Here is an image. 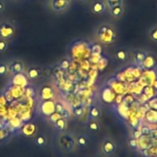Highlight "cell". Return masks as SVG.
<instances>
[{"instance_id":"cell-33","label":"cell","mask_w":157,"mask_h":157,"mask_svg":"<svg viewBox=\"0 0 157 157\" xmlns=\"http://www.w3.org/2000/svg\"><path fill=\"white\" fill-rule=\"evenodd\" d=\"M154 86H155V89H157V79L155 81V83H154Z\"/></svg>"},{"instance_id":"cell-6","label":"cell","mask_w":157,"mask_h":157,"mask_svg":"<svg viewBox=\"0 0 157 157\" xmlns=\"http://www.w3.org/2000/svg\"><path fill=\"white\" fill-rule=\"evenodd\" d=\"M157 64V59L156 57L152 54V53H149L147 52V55L142 64V66L144 68V69H147V70H152L154 69Z\"/></svg>"},{"instance_id":"cell-35","label":"cell","mask_w":157,"mask_h":157,"mask_svg":"<svg viewBox=\"0 0 157 157\" xmlns=\"http://www.w3.org/2000/svg\"><path fill=\"white\" fill-rule=\"evenodd\" d=\"M80 1H82V2H86L87 0H80Z\"/></svg>"},{"instance_id":"cell-18","label":"cell","mask_w":157,"mask_h":157,"mask_svg":"<svg viewBox=\"0 0 157 157\" xmlns=\"http://www.w3.org/2000/svg\"><path fill=\"white\" fill-rule=\"evenodd\" d=\"M115 56H116V58H117L119 61H121V62H124V61H126V60H127V58H128V53H127V52H126L125 50L121 49V50L117 51V52H116Z\"/></svg>"},{"instance_id":"cell-31","label":"cell","mask_w":157,"mask_h":157,"mask_svg":"<svg viewBox=\"0 0 157 157\" xmlns=\"http://www.w3.org/2000/svg\"><path fill=\"white\" fill-rule=\"evenodd\" d=\"M82 113H83V109L81 108H78V109H76L75 110V115L77 116V117H80L82 115Z\"/></svg>"},{"instance_id":"cell-10","label":"cell","mask_w":157,"mask_h":157,"mask_svg":"<svg viewBox=\"0 0 157 157\" xmlns=\"http://www.w3.org/2000/svg\"><path fill=\"white\" fill-rule=\"evenodd\" d=\"M89 115H90L91 120H98L101 117V115H102L100 108L98 107V106H92L90 108Z\"/></svg>"},{"instance_id":"cell-23","label":"cell","mask_w":157,"mask_h":157,"mask_svg":"<svg viewBox=\"0 0 157 157\" xmlns=\"http://www.w3.org/2000/svg\"><path fill=\"white\" fill-rule=\"evenodd\" d=\"M150 39H151V40L157 42V25L152 28V29L150 31Z\"/></svg>"},{"instance_id":"cell-16","label":"cell","mask_w":157,"mask_h":157,"mask_svg":"<svg viewBox=\"0 0 157 157\" xmlns=\"http://www.w3.org/2000/svg\"><path fill=\"white\" fill-rule=\"evenodd\" d=\"M139 130L141 132L142 136H144V137H150V134H151V132H152V128L149 125H147L146 123L143 124L142 127Z\"/></svg>"},{"instance_id":"cell-34","label":"cell","mask_w":157,"mask_h":157,"mask_svg":"<svg viewBox=\"0 0 157 157\" xmlns=\"http://www.w3.org/2000/svg\"><path fill=\"white\" fill-rule=\"evenodd\" d=\"M2 127H3V125H2V123H1V122H0V130H1V129H2Z\"/></svg>"},{"instance_id":"cell-2","label":"cell","mask_w":157,"mask_h":157,"mask_svg":"<svg viewBox=\"0 0 157 157\" xmlns=\"http://www.w3.org/2000/svg\"><path fill=\"white\" fill-rule=\"evenodd\" d=\"M15 34V29L9 22H2L0 23V39L4 40H7L12 39Z\"/></svg>"},{"instance_id":"cell-32","label":"cell","mask_w":157,"mask_h":157,"mask_svg":"<svg viewBox=\"0 0 157 157\" xmlns=\"http://www.w3.org/2000/svg\"><path fill=\"white\" fill-rule=\"evenodd\" d=\"M4 9H5V4L2 1H0V12H2Z\"/></svg>"},{"instance_id":"cell-8","label":"cell","mask_w":157,"mask_h":157,"mask_svg":"<svg viewBox=\"0 0 157 157\" xmlns=\"http://www.w3.org/2000/svg\"><path fill=\"white\" fill-rule=\"evenodd\" d=\"M146 51H143V50H136L133 52V61L135 62L136 64H138L139 66H142L146 55H147Z\"/></svg>"},{"instance_id":"cell-11","label":"cell","mask_w":157,"mask_h":157,"mask_svg":"<svg viewBox=\"0 0 157 157\" xmlns=\"http://www.w3.org/2000/svg\"><path fill=\"white\" fill-rule=\"evenodd\" d=\"M109 11H110V14L112 17H121L124 13V7H123V6H116L114 7L109 8Z\"/></svg>"},{"instance_id":"cell-5","label":"cell","mask_w":157,"mask_h":157,"mask_svg":"<svg viewBox=\"0 0 157 157\" xmlns=\"http://www.w3.org/2000/svg\"><path fill=\"white\" fill-rule=\"evenodd\" d=\"M107 9V5L103 0H96L91 5V11L96 15L103 14Z\"/></svg>"},{"instance_id":"cell-27","label":"cell","mask_w":157,"mask_h":157,"mask_svg":"<svg viewBox=\"0 0 157 157\" xmlns=\"http://www.w3.org/2000/svg\"><path fill=\"white\" fill-rule=\"evenodd\" d=\"M132 138H135L137 140H139L141 137H142V134H141V132L139 129H136V130H133L132 132Z\"/></svg>"},{"instance_id":"cell-22","label":"cell","mask_w":157,"mask_h":157,"mask_svg":"<svg viewBox=\"0 0 157 157\" xmlns=\"http://www.w3.org/2000/svg\"><path fill=\"white\" fill-rule=\"evenodd\" d=\"M7 73H8V65L4 63H0V76H4Z\"/></svg>"},{"instance_id":"cell-30","label":"cell","mask_w":157,"mask_h":157,"mask_svg":"<svg viewBox=\"0 0 157 157\" xmlns=\"http://www.w3.org/2000/svg\"><path fill=\"white\" fill-rule=\"evenodd\" d=\"M100 52H101V47L99 45H95L92 49V52L94 54H99Z\"/></svg>"},{"instance_id":"cell-14","label":"cell","mask_w":157,"mask_h":157,"mask_svg":"<svg viewBox=\"0 0 157 157\" xmlns=\"http://www.w3.org/2000/svg\"><path fill=\"white\" fill-rule=\"evenodd\" d=\"M40 94H41V96H42L43 98H45L46 100H49V98H51L52 97L53 92H52V89L51 86H44L41 89Z\"/></svg>"},{"instance_id":"cell-1","label":"cell","mask_w":157,"mask_h":157,"mask_svg":"<svg viewBox=\"0 0 157 157\" xmlns=\"http://www.w3.org/2000/svg\"><path fill=\"white\" fill-rule=\"evenodd\" d=\"M116 30L109 25H102L98 28L97 32L98 40L103 44H112L116 40Z\"/></svg>"},{"instance_id":"cell-20","label":"cell","mask_w":157,"mask_h":157,"mask_svg":"<svg viewBox=\"0 0 157 157\" xmlns=\"http://www.w3.org/2000/svg\"><path fill=\"white\" fill-rule=\"evenodd\" d=\"M75 143L78 146L80 147H85L87 145V139L83 136V135H80V136H77L76 139H75Z\"/></svg>"},{"instance_id":"cell-29","label":"cell","mask_w":157,"mask_h":157,"mask_svg":"<svg viewBox=\"0 0 157 157\" xmlns=\"http://www.w3.org/2000/svg\"><path fill=\"white\" fill-rule=\"evenodd\" d=\"M150 138L153 141H157V128L152 129V132H151V134H150Z\"/></svg>"},{"instance_id":"cell-21","label":"cell","mask_w":157,"mask_h":157,"mask_svg":"<svg viewBox=\"0 0 157 157\" xmlns=\"http://www.w3.org/2000/svg\"><path fill=\"white\" fill-rule=\"evenodd\" d=\"M128 144H129V147L132 150H137L139 148V141L135 138L131 137L128 140Z\"/></svg>"},{"instance_id":"cell-15","label":"cell","mask_w":157,"mask_h":157,"mask_svg":"<svg viewBox=\"0 0 157 157\" xmlns=\"http://www.w3.org/2000/svg\"><path fill=\"white\" fill-rule=\"evenodd\" d=\"M27 75L29 76V79H37L40 75V72L38 68H35V67H31L29 69L28 73H27Z\"/></svg>"},{"instance_id":"cell-17","label":"cell","mask_w":157,"mask_h":157,"mask_svg":"<svg viewBox=\"0 0 157 157\" xmlns=\"http://www.w3.org/2000/svg\"><path fill=\"white\" fill-rule=\"evenodd\" d=\"M34 144L38 147H44L47 144V140H46V138L44 136L39 135L34 139Z\"/></svg>"},{"instance_id":"cell-7","label":"cell","mask_w":157,"mask_h":157,"mask_svg":"<svg viewBox=\"0 0 157 157\" xmlns=\"http://www.w3.org/2000/svg\"><path fill=\"white\" fill-rule=\"evenodd\" d=\"M24 71V64L19 61H14L8 66V72L12 75H18Z\"/></svg>"},{"instance_id":"cell-19","label":"cell","mask_w":157,"mask_h":157,"mask_svg":"<svg viewBox=\"0 0 157 157\" xmlns=\"http://www.w3.org/2000/svg\"><path fill=\"white\" fill-rule=\"evenodd\" d=\"M107 7L111 8L116 6H123V0H106Z\"/></svg>"},{"instance_id":"cell-9","label":"cell","mask_w":157,"mask_h":157,"mask_svg":"<svg viewBox=\"0 0 157 157\" xmlns=\"http://www.w3.org/2000/svg\"><path fill=\"white\" fill-rule=\"evenodd\" d=\"M144 120L146 123L149 124H156L157 123V110L150 109L144 116Z\"/></svg>"},{"instance_id":"cell-24","label":"cell","mask_w":157,"mask_h":157,"mask_svg":"<svg viewBox=\"0 0 157 157\" xmlns=\"http://www.w3.org/2000/svg\"><path fill=\"white\" fill-rule=\"evenodd\" d=\"M60 118H62V115L59 113V112H53L52 114H51L50 115V120H51V121L52 122V123H54L57 120H59Z\"/></svg>"},{"instance_id":"cell-4","label":"cell","mask_w":157,"mask_h":157,"mask_svg":"<svg viewBox=\"0 0 157 157\" xmlns=\"http://www.w3.org/2000/svg\"><path fill=\"white\" fill-rule=\"evenodd\" d=\"M70 0H51V7L55 12H63L70 6Z\"/></svg>"},{"instance_id":"cell-3","label":"cell","mask_w":157,"mask_h":157,"mask_svg":"<svg viewBox=\"0 0 157 157\" xmlns=\"http://www.w3.org/2000/svg\"><path fill=\"white\" fill-rule=\"evenodd\" d=\"M117 151V144L111 139H106L101 145V152L106 156L113 155Z\"/></svg>"},{"instance_id":"cell-36","label":"cell","mask_w":157,"mask_h":157,"mask_svg":"<svg viewBox=\"0 0 157 157\" xmlns=\"http://www.w3.org/2000/svg\"><path fill=\"white\" fill-rule=\"evenodd\" d=\"M15 1H19V0H15Z\"/></svg>"},{"instance_id":"cell-28","label":"cell","mask_w":157,"mask_h":157,"mask_svg":"<svg viewBox=\"0 0 157 157\" xmlns=\"http://www.w3.org/2000/svg\"><path fill=\"white\" fill-rule=\"evenodd\" d=\"M69 61L68 60H66V59H63L62 62H61V63H60V65H61V67L63 68V69H67L68 67H69Z\"/></svg>"},{"instance_id":"cell-25","label":"cell","mask_w":157,"mask_h":157,"mask_svg":"<svg viewBox=\"0 0 157 157\" xmlns=\"http://www.w3.org/2000/svg\"><path fill=\"white\" fill-rule=\"evenodd\" d=\"M7 49V43L6 40L0 39V52H5Z\"/></svg>"},{"instance_id":"cell-12","label":"cell","mask_w":157,"mask_h":157,"mask_svg":"<svg viewBox=\"0 0 157 157\" xmlns=\"http://www.w3.org/2000/svg\"><path fill=\"white\" fill-rule=\"evenodd\" d=\"M53 124H54V127H55L58 131H61V132L65 131V129H66V127H67V122H66V121H65L63 118H60V119L57 120Z\"/></svg>"},{"instance_id":"cell-13","label":"cell","mask_w":157,"mask_h":157,"mask_svg":"<svg viewBox=\"0 0 157 157\" xmlns=\"http://www.w3.org/2000/svg\"><path fill=\"white\" fill-rule=\"evenodd\" d=\"M87 128L92 132H98L100 129V125H99L98 120H91L87 123Z\"/></svg>"},{"instance_id":"cell-26","label":"cell","mask_w":157,"mask_h":157,"mask_svg":"<svg viewBox=\"0 0 157 157\" xmlns=\"http://www.w3.org/2000/svg\"><path fill=\"white\" fill-rule=\"evenodd\" d=\"M149 106L152 109L157 110V98H154L149 101Z\"/></svg>"}]
</instances>
